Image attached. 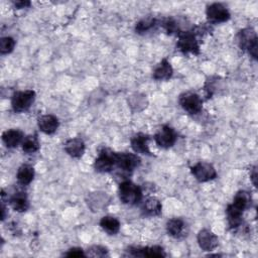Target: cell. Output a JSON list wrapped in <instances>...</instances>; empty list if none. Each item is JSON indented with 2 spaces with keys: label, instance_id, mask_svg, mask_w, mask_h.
I'll return each instance as SVG.
<instances>
[{
  "label": "cell",
  "instance_id": "5bb4252c",
  "mask_svg": "<svg viewBox=\"0 0 258 258\" xmlns=\"http://www.w3.org/2000/svg\"><path fill=\"white\" fill-rule=\"evenodd\" d=\"M38 127L45 134H52L58 128V120L51 114L42 115L38 118Z\"/></svg>",
  "mask_w": 258,
  "mask_h": 258
},
{
  "label": "cell",
  "instance_id": "1f68e13d",
  "mask_svg": "<svg viewBox=\"0 0 258 258\" xmlns=\"http://www.w3.org/2000/svg\"><path fill=\"white\" fill-rule=\"evenodd\" d=\"M250 176H251V179H252L253 184H254L255 186H257V170H256V167H254V168L252 169V172H251Z\"/></svg>",
  "mask_w": 258,
  "mask_h": 258
},
{
  "label": "cell",
  "instance_id": "4316f807",
  "mask_svg": "<svg viewBox=\"0 0 258 258\" xmlns=\"http://www.w3.org/2000/svg\"><path fill=\"white\" fill-rule=\"evenodd\" d=\"M15 46V40L10 36L2 37L0 40V52L2 54L10 53Z\"/></svg>",
  "mask_w": 258,
  "mask_h": 258
},
{
  "label": "cell",
  "instance_id": "5b68a950",
  "mask_svg": "<svg viewBox=\"0 0 258 258\" xmlns=\"http://www.w3.org/2000/svg\"><path fill=\"white\" fill-rule=\"evenodd\" d=\"M179 104L181 108L189 114H198L203 108L201 97L192 92H186L179 96Z\"/></svg>",
  "mask_w": 258,
  "mask_h": 258
},
{
  "label": "cell",
  "instance_id": "e0dca14e",
  "mask_svg": "<svg viewBox=\"0 0 258 258\" xmlns=\"http://www.w3.org/2000/svg\"><path fill=\"white\" fill-rule=\"evenodd\" d=\"M2 140L8 148H14L23 141V133L17 129L6 130L2 134Z\"/></svg>",
  "mask_w": 258,
  "mask_h": 258
},
{
  "label": "cell",
  "instance_id": "52a82bcc",
  "mask_svg": "<svg viewBox=\"0 0 258 258\" xmlns=\"http://www.w3.org/2000/svg\"><path fill=\"white\" fill-rule=\"evenodd\" d=\"M115 156V165H117L119 168L126 170V171H132L140 164V158L134 154V153H128V152H119L114 153Z\"/></svg>",
  "mask_w": 258,
  "mask_h": 258
},
{
  "label": "cell",
  "instance_id": "9c48e42d",
  "mask_svg": "<svg viewBox=\"0 0 258 258\" xmlns=\"http://www.w3.org/2000/svg\"><path fill=\"white\" fill-rule=\"evenodd\" d=\"M206 14L208 20L213 23L225 22L230 18V13L228 9L220 3H213L207 7Z\"/></svg>",
  "mask_w": 258,
  "mask_h": 258
},
{
  "label": "cell",
  "instance_id": "d4e9b609",
  "mask_svg": "<svg viewBox=\"0 0 258 258\" xmlns=\"http://www.w3.org/2000/svg\"><path fill=\"white\" fill-rule=\"evenodd\" d=\"M22 149L25 153H34L39 149V142L35 135H29L25 137L22 141Z\"/></svg>",
  "mask_w": 258,
  "mask_h": 258
},
{
  "label": "cell",
  "instance_id": "2e32d148",
  "mask_svg": "<svg viewBox=\"0 0 258 258\" xmlns=\"http://www.w3.org/2000/svg\"><path fill=\"white\" fill-rule=\"evenodd\" d=\"M64 150L70 156L79 158L85 152V143L81 138H71L64 143Z\"/></svg>",
  "mask_w": 258,
  "mask_h": 258
},
{
  "label": "cell",
  "instance_id": "ac0fdd59",
  "mask_svg": "<svg viewBox=\"0 0 258 258\" xmlns=\"http://www.w3.org/2000/svg\"><path fill=\"white\" fill-rule=\"evenodd\" d=\"M173 70L170 62L167 59H162L153 71V78L158 81H164L170 79L172 76Z\"/></svg>",
  "mask_w": 258,
  "mask_h": 258
},
{
  "label": "cell",
  "instance_id": "4dcf8cb0",
  "mask_svg": "<svg viewBox=\"0 0 258 258\" xmlns=\"http://www.w3.org/2000/svg\"><path fill=\"white\" fill-rule=\"evenodd\" d=\"M14 5H15V7L19 8V9L26 8L30 5V2L29 1H16V2H14Z\"/></svg>",
  "mask_w": 258,
  "mask_h": 258
},
{
  "label": "cell",
  "instance_id": "277c9868",
  "mask_svg": "<svg viewBox=\"0 0 258 258\" xmlns=\"http://www.w3.org/2000/svg\"><path fill=\"white\" fill-rule=\"evenodd\" d=\"M35 99V92L32 90L19 91L13 94L11 99V106L14 112H23L30 108Z\"/></svg>",
  "mask_w": 258,
  "mask_h": 258
},
{
  "label": "cell",
  "instance_id": "603a6c76",
  "mask_svg": "<svg viewBox=\"0 0 258 258\" xmlns=\"http://www.w3.org/2000/svg\"><path fill=\"white\" fill-rule=\"evenodd\" d=\"M16 177H17V180H18L19 183H21L23 185L29 184L32 181L33 177H34L33 167L30 166V165H27V164H24V165L20 166L18 171H17Z\"/></svg>",
  "mask_w": 258,
  "mask_h": 258
},
{
  "label": "cell",
  "instance_id": "ffe728a7",
  "mask_svg": "<svg viewBox=\"0 0 258 258\" xmlns=\"http://www.w3.org/2000/svg\"><path fill=\"white\" fill-rule=\"evenodd\" d=\"M132 255L142 256V257H164L166 256L164 250L160 246H151L143 248L131 249Z\"/></svg>",
  "mask_w": 258,
  "mask_h": 258
},
{
  "label": "cell",
  "instance_id": "83f0119b",
  "mask_svg": "<svg viewBox=\"0 0 258 258\" xmlns=\"http://www.w3.org/2000/svg\"><path fill=\"white\" fill-rule=\"evenodd\" d=\"M108 254V250L105 247L102 246H92L90 249H88V252L86 256H92V257H104Z\"/></svg>",
  "mask_w": 258,
  "mask_h": 258
},
{
  "label": "cell",
  "instance_id": "9a60e30c",
  "mask_svg": "<svg viewBox=\"0 0 258 258\" xmlns=\"http://www.w3.org/2000/svg\"><path fill=\"white\" fill-rule=\"evenodd\" d=\"M109 197L106 192L102 191H96L92 192L87 200L88 206L93 210V211H101L103 208H105L109 204Z\"/></svg>",
  "mask_w": 258,
  "mask_h": 258
},
{
  "label": "cell",
  "instance_id": "8992f818",
  "mask_svg": "<svg viewBox=\"0 0 258 258\" xmlns=\"http://www.w3.org/2000/svg\"><path fill=\"white\" fill-rule=\"evenodd\" d=\"M190 171L196 179L201 182L212 180L217 176V171L215 167L211 163L205 161H200L196 163L194 166H191Z\"/></svg>",
  "mask_w": 258,
  "mask_h": 258
},
{
  "label": "cell",
  "instance_id": "7402d4cb",
  "mask_svg": "<svg viewBox=\"0 0 258 258\" xmlns=\"http://www.w3.org/2000/svg\"><path fill=\"white\" fill-rule=\"evenodd\" d=\"M10 206L16 212H25L29 207L26 195L24 192H17L12 196L10 199Z\"/></svg>",
  "mask_w": 258,
  "mask_h": 258
},
{
  "label": "cell",
  "instance_id": "484cf974",
  "mask_svg": "<svg viewBox=\"0 0 258 258\" xmlns=\"http://www.w3.org/2000/svg\"><path fill=\"white\" fill-rule=\"evenodd\" d=\"M156 20L154 18H144L136 23L135 30L137 33H145L155 26Z\"/></svg>",
  "mask_w": 258,
  "mask_h": 258
},
{
  "label": "cell",
  "instance_id": "8fae6325",
  "mask_svg": "<svg viewBox=\"0 0 258 258\" xmlns=\"http://www.w3.org/2000/svg\"><path fill=\"white\" fill-rule=\"evenodd\" d=\"M115 152L104 149L96 158L94 167L98 172H109L115 165Z\"/></svg>",
  "mask_w": 258,
  "mask_h": 258
},
{
  "label": "cell",
  "instance_id": "f1b7e54d",
  "mask_svg": "<svg viewBox=\"0 0 258 258\" xmlns=\"http://www.w3.org/2000/svg\"><path fill=\"white\" fill-rule=\"evenodd\" d=\"M130 106L133 108L135 106V110H142L144 107H146V101L144 96H140V95H135L131 97L130 100Z\"/></svg>",
  "mask_w": 258,
  "mask_h": 258
},
{
  "label": "cell",
  "instance_id": "cb8c5ba5",
  "mask_svg": "<svg viewBox=\"0 0 258 258\" xmlns=\"http://www.w3.org/2000/svg\"><path fill=\"white\" fill-rule=\"evenodd\" d=\"M183 229H184V222L181 219H179V218L170 219L166 223V231H167V233L170 236L174 237V238L179 237L182 234Z\"/></svg>",
  "mask_w": 258,
  "mask_h": 258
},
{
  "label": "cell",
  "instance_id": "44dd1931",
  "mask_svg": "<svg viewBox=\"0 0 258 258\" xmlns=\"http://www.w3.org/2000/svg\"><path fill=\"white\" fill-rule=\"evenodd\" d=\"M100 226L109 235H115L120 230V222L111 216L103 217L100 221Z\"/></svg>",
  "mask_w": 258,
  "mask_h": 258
},
{
  "label": "cell",
  "instance_id": "7a4b0ae2",
  "mask_svg": "<svg viewBox=\"0 0 258 258\" xmlns=\"http://www.w3.org/2000/svg\"><path fill=\"white\" fill-rule=\"evenodd\" d=\"M237 38L240 48L247 51L254 59H256L258 50V39L255 30L250 27L244 28L239 31Z\"/></svg>",
  "mask_w": 258,
  "mask_h": 258
},
{
  "label": "cell",
  "instance_id": "3957f363",
  "mask_svg": "<svg viewBox=\"0 0 258 258\" xmlns=\"http://www.w3.org/2000/svg\"><path fill=\"white\" fill-rule=\"evenodd\" d=\"M119 198L123 204L136 205L142 199L141 188L130 180H125L119 185Z\"/></svg>",
  "mask_w": 258,
  "mask_h": 258
},
{
  "label": "cell",
  "instance_id": "4fadbf2b",
  "mask_svg": "<svg viewBox=\"0 0 258 258\" xmlns=\"http://www.w3.org/2000/svg\"><path fill=\"white\" fill-rule=\"evenodd\" d=\"M148 141H149V136L143 133H138L134 135L131 138V147L136 153H141V154H147L150 155V150L148 146Z\"/></svg>",
  "mask_w": 258,
  "mask_h": 258
},
{
  "label": "cell",
  "instance_id": "6da1fadb",
  "mask_svg": "<svg viewBox=\"0 0 258 258\" xmlns=\"http://www.w3.org/2000/svg\"><path fill=\"white\" fill-rule=\"evenodd\" d=\"M251 196L246 190H240L236 194L233 203L230 204L226 209L228 223L231 228H236L240 226L242 222L243 212L250 206Z\"/></svg>",
  "mask_w": 258,
  "mask_h": 258
},
{
  "label": "cell",
  "instance_id": "f546056e",
  "mask_svg": "<svg viewBox=\"0 0 258 258\" xmlns=\"http://www.w3.org/2000/svg\"><path fill=\"white\" fill-rule=\"evenodd\" d=\"M67 257H86V253L82 248H71L67 253H64Z\"/></svg>",
  "mask_w": 258,
  "mask_h": 258
},
{
  "label": "cell",
  "instance_id": "ba28073f",
  "mask_svg": "<svg viewBox=\"0 0 258 258\" xmlns=\"http://www.w3.org/2000/svg\"><path fill=\"white\" fill-rule=\"evenodd\" d=\"M156 144L161 148H169L176 141V133L169 126H162L154 136Z\"/></svg>",
  "mask_w": 258,
  "mask_h": 258
},
{
  "label": "cell",
  "instance_id": "30bf717a",
  "mask_svg": "<svg viewBox=\"0 0 258 258\" xmlns=\"http://www.w3.org/2000/svg\"><path fill=\"white\" fill-rule=\"evenodd\" d=\"M177 47L182 52L199 53V43L196 35L190 31H183L179 34Z\"/></svg>",
  "mask_w": 258,
  "mask_h": 258
},
{
  "label": "cell",
  "instance_id": "7c38bea8",
  "mask_svg": "<svg viewBox=\"0 0 258 258\" xmlns=\"http://www.w3.org/2000/svg\"><path fill=\"white\" fill-rule=\"evenodd\" d=\"M198 244L204 251L214 250L219 243L218 237L209 229H203L198 234Z\"/></svg>",
  "mask_w": 258,
  "mask_h": 258
},
{
  "label": "cell",
  "instance_id": "d6986e66",
  "mask_svg": "<svg viewBox=\"0 0 258 258\" xmlns=\"http://www.w3.org/2000/svg\"><path fill=\"white\" fill-rule=\"evenodd\" d=\"M161 209H162V206H161L160 201L154 197H151V198H148L143 203L142 213H143V215L148 216V217H155V216L160 215Z\"/></svg>",
  "mask_w": 258,
  "mask_h": 258
}]
</instances>
